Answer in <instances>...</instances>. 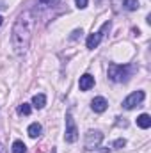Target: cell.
Returning <instances> with one entry per match:
<instances>
[{
    "instance_id": "obj_16",
    "label": "cell",
    "mask_w": 151,
    "mask_h": 153,
    "mask_svg": "<svg viewBox=\"0 0 151 153\" xmlns=\"http://www.w3.org/2000/svg\"><path fill=\"white\" fill-rule=\"evenodd\" d=\"M124 144H126V141H124V139H117V141L114 143V148H123Z\"/></svg>"
},
{
    "instance_id": "obj_1",
    "label": "cell",
    "mask_w": 151,
    "mask_h": 153,
    "mask_svg": "<svg viewBox=\"0 0 151 153\" xmlns=\"http://www.w3.org/2000/svg\"><path fill=\"white\" fill-rule=\"evenodd\" d=\"M32 27H34V16L30 11H25L23 14L18 16L13 27V34H11V43H13L16 55H23L27 52L30 45V38H32Z\"/></svg>"
},
{
    "instance_id": "obj_12",
    "label": "cell",
    "mask_w": 151,
    "mask_h": 153,
    "mask_svg": "<svg viewBox=\"0 0 151 153\" xmlns=\"http://www.w3.org/2000/svg\"><path fill=\"white\" fill-rule=\"evenodd\" d=\"M27 132H29V135H30L32 139H36V137L41 135V125H39V123H32V125L29 126V130H27Z\"/></svg>"
},
{
    "instance_id": "obj_8",
    "label": "cell",
    "mask_w": 151,
    "mask_h": 153,
    "mask_svg": "<svg viewBox=\"0 0 151 153\" xmlns=\"http://www.w3.org/2000/svg\"><path fill=\"white\" fill-rule=\"evenodd\" d=\"M107 107H109V102H107L103 96H96V98L91 102V109H93L94 112H105Z\"/></svg>"
},
{
    "instance_id": "obj_9",
    "label": "cell",
    "mask_w": 151,
    "mask_h": 153,
    "mask_svg": "<svg viewBox=\"0 0 151 153\" xmlns=\"http://www.w3.org/2000/svg\"><path fill=\"white\" fill-rule=\"evenodd\" d=\"M93 85H94V76L93 75L85 73V75L80 76V80H78V87H80V91H89Z\"/></svg>"
},
{
    "instance_id": "obj_10",
    "label": "cell",
    "mask_w": 151,
    "mask_h": 153,
    "mask_svg": "<svg viewBox=\"0 0 151 153\" xmlns=\"http://www.w3.org/2000/svg\"><path fill=\"white\" fill-rule=\"evenodd\" d=\"M137 125H139L142 130H148L151 126V116L150 114H141L137 117Z\"/></svg>"
},
{
    "instance_id": "obj_14",
    "label": "cell",
    "mask_w": 151,
    "mask_h": 153,
    "mask_svg": "<svg viewBox=\"0 0 151 153\" xmlns=\"http://www.w3.org/2000/svg\"><path fill=\"white\" fill-rule=\"evenodd\" d=\"M30 111H32V109H30V105H29V103H21V105L18 107V114L29 116V114H30Z\"/></svg>"
},
{
    "instance_id": "obj_15",
    "label": "cell",
    "mask_w": 151,
    "mask_h": 153,
    "mask_svg": "<svg viewBox=\"0 0 151 153\" xmlns=\"http://www.w3.org/2000/svg\"><path fill=\"white\" fill-rule=\"evenodd\" d=\"M87 2H89V0H75V4H76L78 9H85V7H87Z\"/></svg>"
},
{
    "instance_id": "obj_5",
    "label": "cell",
    "mask_w": 151,
    "mask_h": 153,
    "mask_svg": "<svg viewBox=\"0 0 151 153\" xmlns=\"http://www.w3.org/2000/svg\"><path fill=\"white\" fill-rule=\"evenodd\" d=\"M144 91H135V93H132L130 96H126L124 100H123V107L124 109H128V111H132V109H135L137 105H141L142 103V100H144Z\"/></svg>"
},
{
    "instance_id": "obj_17",
    "label": "cell",
    "mask_w": 151,
    "mask_h": 153,
    "mask_svg": "<svg viewBox=\"0 0 151 153\" xmlns=\"http://www.w3.org/2000/svg\"><path fill=\"white\" fill-rule=\"evenodd\" d=\"M43 5H53V4H57L59 0H39Z\"/></svg>"
},
{
    "instance_id": "obj_11",
    "label": "cell",
    "mask_w": 151,
    "mask_h": 153,
    "mask_svg": "<svg viewBox=\"0 0 151 153\" xmlns=\"http://www.w3.org/2000/svg\"><path fill=\"white\" fill-rule=\"evenodd\" d=\"M32 105H34L36 109H43V107L46 105V96H44V94H36V96L32 98Z\"/></svg>"
},
{
    "instance_id": "obj_6",
    "label": "cell",
    "mask_w": 151,
    "mask_h": 153,
    "mask_svg": "<svg viewBox=\"0 0 151 153\" xmlns=\"http://www.w3.org/2000/svg\"><path fill=\"white\" fill-rule=\"evenodd\" d=\"M101 141H103V134L98 132V130H89V132L85 134V148H87V150L98 148V146L101 144Z\"/></svg>"
},
{
    "instance_id": "obj_13",
    "label": "cell",
    "mask_w": 151,
    "mask_h": 153,
    "mask_svg": "<svg viewBox=\"0 0 151 153\" xmlns=\"http://www.w3.org/2000/svg\"><path fill=\"white\" fill-rule=\"evenodd\" d=\"M25 152H27V146L21 141H14L13 143V153H25Z\"/></svg>"
},
{
    "instance_id": "obj_2",
    "label": "cell",
    "mask_w": 151,
    "mask_h": 153,
    "mask_svg": "<svg viewBox=\"0 0 151 153\" xmlns=\"http://www.w3.org/2000/svg\"><path fill=\"white\" fill-rule=\"evenodd\" d=\"M133 68L128 64H110L109 66V78L112 82H126L128 76L132 75Z\"/></svg>"
},
{
    "instance_id": "obj_19",
    "label": "cell",
    "mask_w": 151,
    "mask_h": 153,
    "mask_svg": "<svg viewBox=\"0 0 151 153\" xmlns=\"http://www.w3.org/2000/svg\"><path fill=\"white\" fill-rule=\"evenodd\" d=\"M0 153H5V148H4V144H0Z\"/></svg>"
},
{
    "instance_id": "obj_3",
    "label": "cell",
    "mask_w": 151,
    "mask_h": 153,
    "mask_svg": "<svg viewBox=\"0 0 151 153\" xmlns=\"http://www.w3.org/2000/svg\"><path fill=\"white\" fill-rule=\"evenodd\" d=\"M109 30H110V22L103 23L101 29H100L98 32H94V34H91V36L87 38V48H89V50H94V48L101 43V39H103V36H105V32H109Z\"/></svg>"
},
{
    "instance_id": "obj_4",
    "label": "cell",
    "mask_w": 151,
    "mask_h": 153,
    "mask_svg": "<svg viewBox=\"0 0 151 153\" xmlns=\"http://www.w3.org/2000/svg\"><path fill=\"white\" fill-rule=\"evenodd\" d=\"M64 139H66V143H75L78 139V128H76L75 119H73V116L70 112L66 114V134H64Z\"/></svg>"
},
{
    "instance_id": "obj_18",
    "label": "cell",
    "mask_w": 151,
    "mask_h": 153,
    "mask_svg": "<svg viewBox=\"0 0 151 153\" xmlns=\"http://www.w3.org/2000/svg\"><path fill=\"white\" fill-rule=\"evenodd\" d=\"M80 34H82V30H75V32L71 34V39H76L78 36H80Z\"/></svg>"
},
{
    "instance_id": "obj_20",
    "label": "cell",
    "mask_w": 151,
    "mask_h": 153,
    "mask_svg": "<svg viewBox=\"0 0 151 153\" xmlns=\"http://www.w3.org/2000/svg\"><path fill=\"white\" fill-rule=\"evenodd\" d=\"M2 23H4V18H2V16H0V25H2Z\"/></svg>"
},
{
    "instance_id": "obj_7",
    "label": "cell",
    "mask_w": 151,
    "mask_h": 153,
    "mask_svg": "<svg viewBox=\"0 0 151 153\" xmlns=\"http://www.w3.org/2000/svg\"><path fill=\"white\" fill-rule=\"evenodd\" d=\"M112 5L115 11H137L139 0H112Z\"/></svg>"
}]
</instances>
